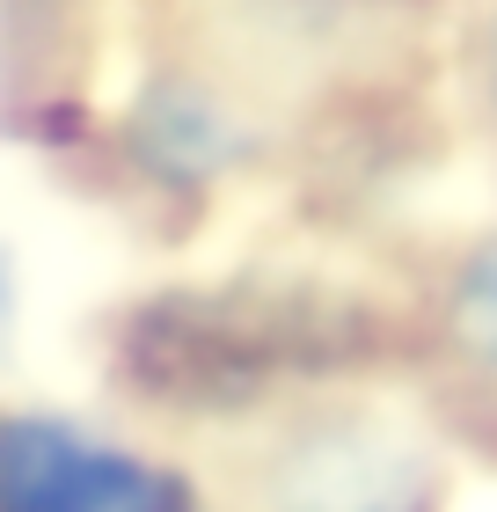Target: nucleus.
<instances>
[{
    "label": "nucleus",
    "instance_id": "f257e3e1",
    "mask_svg": "<svg viewBox=\"0 0 497 512\" xmlns=\"http://www.w3.org/2000/svg\"><path fill=\"white\" fill-rule=\"evenodd\" d=\"M359 344L337 300L315 293H183L132 322L125 359L154 395H249L293 366H329Z\"/></svg>",
    "mask_w": 497,
    "mask_h": 512
},
{
    "label": "nucleus",
    "instance_id": "f03ea898",
    "mask_svg": "<svg viewBox=\"0 0 497 512\" xmlns=\"http://www.w3.org/2000/svg\"><path fill=\"white\" fill-rule=\"evenodd\" d=\"M0 505L8 512H191V491L169 469L88 447L66 425H22L0 447Z\"/></svg>",
    "mask_w": 497,
    "mask_h": 512
},
{
    "label": "nucleus",
    "instance_id": "7ed1b4c3",
    "mask_svg": "<svg viewBox=\"0 0 497 512\" xmlns=\"http://www.w3.org/2000/svg\"><path fill=\"white\" fill-rule=\"evenodd\" d=\"M461 344L497 374V249L468 271V286H461Z\"/></svg>",
    "mask_w": 497,
    "mask_h": 512
}]
</instances>
